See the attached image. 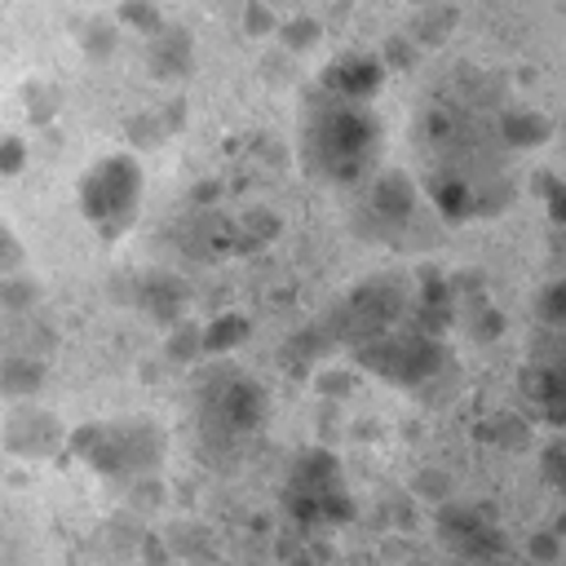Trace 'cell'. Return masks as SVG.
I'll use <instances>...</instances> for the list:
<instances>
[{"mask_svg": "<svg viewBox=\"0 0 566 566\" xmlns=\"http://www.w3.org/2000/svg\"><path fill=\"white\" fill-rule=\"evenodd\" d=\"M199 420H203V433L217 442L248 438L265 420V394L256 380H248L234 367L212 371L199 389Z\"/></svg>", "mask_w": 566, "mask_h": 566, "instance_id": "5", "label": "cell"}, {"mask_svg": "<svg viewBox=\"0 0 566 566\" xmlns=\"http://www.w3.org/2000/svg\"><path fill=\"white\" fill-rule=\"evenodd\" d=\"M40 380H44L40 363H27V358H18V363L9 358L4 371H0V389H4V394H35Z\"/></svg>", "mask_w": 566, "mask_h": 566, "instance_id": "13", "label": "cell"}, {"mask_svg": "<svg viewBox=\"0 0 566 566\" xmlns=\"http://www.w3.org/2000/svg\"><path fill=\"white\" fill-rule=\"evenodd\" d=\"M562 137H566V128H562Z\"/></svg>", "mask_w": 566, "mask_h": 566, "instance_id": "18", "label": "cell"}, {"mask_svg": "<svg viewBox=\"0 0 566 566\" xmlns=\"http://www.w3.org/2000/svg\"><path fill=\"white\" fill-rule=\"evenodd\" d=\"M18 261H22V243L0 226V274H9Z\"/></svg>", "mask_w": 566, "mask_h": 566, "instance_id": "16", "label": "cell"}, {"mask_svg": "<svg viewBox=\"0 0 566 566\" xmlns=\"http://www.w3.org/2000/svg\"><path fill=\"white\" fill-rule=\"evenodd\" d=\"M380 80H385V71H380L376 57H367V53H345V57H336V62L327 66L323 88H327V97H340V102H367V97L380 88Z\"/></svg>", "mask_w": 566, "mask_h": 566, "instance_id": "8", "label": "cell"}, {"mask_svg": "<svg viewBox=\"0 0 566 566\" xmlns=\"http://www.w3.org/2000/svg\"><path fill=\"white\" fill-rule=\"evenodd\" d=\"M500 133H504L509 146H517V150H535V146L548 142V119H544L539 111H531V106H513V111H504Z\"/></svg>", "mask_w": 566, "mask_h": 566, "instance_id": "10", "label": "cell"}, {"mask_svg": "<svg viewBox=\"0 0 566 566\" xmlns=\"http://www.w3.org/2000/svg\"><path fill=\"white\" fill-rule=\"evenodd\" d=\"M142 208V164L133 155H106L80 177V212L97 239L115 243Z\"/></svg>", "mask_w": 566, "mask_h": 566, "instance_id": "2", "label": "cell"}, {"mask_svg": "<svg viewBox=\"0 0 566 566\" xmlns=\"http://www.w3.org/2000/svg\"><path fill=\"white\" fill-rule=\"evenodd\" d=\"M376 142H380L376 115L363 102H340V97H323L305 128V150L314 168L327 172L332 181L363 177L367 164L376 159Z\"/></svg>", "mask_w": 566, "mask_h": 566, "instance_id": "1", "label": "cell"}, {"mask_svg": "<svg viewBox=\"0 0 566 566\" xmlns=\"http://www.w3.org/2000/svg\"><path fill=\"white\" fill-rule=\"evenodd\" d=\"M438 535L455 548V553H469V557H486L495 553L504 539H500V526L482 513V509H469V504H451L438 513Z\"/></svg>", "mask_w": 566, "mask_h": 566, "instance_id": "7", "label": "cell"}, {"mask_svg": "<svg viewBox=\"0 0 566 566\" xmlns=\"http://www.w3.org/2000/svg\"><path fill=\"white\" fill-rule=\"evenodd\" d=\"M358 363L389 385H424L442 371V345L424 327H389L358 340Z\"/></svg>", "mask_w": 566, "mask_h": 566, "instance_id": "4", "label": "cell"}, {"mask_svg": "<svg viewBox=\"0 0 566 566\" xmlns=\"http://www.w3.org/2000/svg\"><path fill=\"white\" fill-rule=\"evenodd\" d=\"M539 318H544L548 327L566 332V279H557V283L544 287V296H539Z\"/></svg>", "mask_w": 566, "mask_h": 566, "instance_id": "15", "label": "cell"}, {"mask_svg": "<svg viewBox=\"0 0 566 566\" xmlns=\"http://www.w3.org/2000/svg\"><path fill=\"white\" fill-rule=\"evenodd\" d=\"M203 332V354H226L230 345H239L243 336H248V323L239 318V314H221V318H212L208 327H199Z\"/></svg>", "mask_w": 566, "mask_h": 566, "instance_id": "12", "label": "cell"}, {"mask_svg": "<svg viewBox=\"0 0 566 566\" xmlns=\"http://www.w3.org/2000/svg\"><path fill=\"white\" fill-rule=\"evenodd\" d=\"M411 186L407 181H398V177H380L376 186H371V208H376V217L380 221H407L411 217Z\"/></svg>", "mask_w": 566, "mask_h": 566, "instance_id": "11", "label": "cell"}, {"mask_svg": "<svg viewBox=\"0 0 566 566\" xmlns=\"http://www.w3.org/2000/svg\"><path fill=\"white\" fill-rule=\"evenodd\" d=\"M75 455L106 478H146L164 455V433L146 420H102L71 438Z\"/></svg>", "mask_w": 566, "mask_h": 566, "instance_id": "3", "label": "cell"}, {"mask_svg": "<svg viewBox=\"0 0 566 566\" xmlns=\"http://www.w3.org/2000/svg\"><path fill=\"white\" fill-rule=\"evenodd\" d=\"M539 469H544L548 486H557V491L566 495V433H557V438L544 447V455H539Z\"/></svg>", "mask_w": 566, "mask_h": 566, "instance_id": "14", "label": "cell"}, {"mask_svg": "<svg viewBox=\"0 0 566 566\" xmlns=\"http://www.w3.org/2000/svg\"><path fill=\"white\" fill-rule=\"evenodd\" d=\"M287 509L305 522H336L349 513V495L340 482V464L327 451L296 455L287 473Z\"/></svg>", "mask_w": 566, "mask_h": 566, "instance_id": "6", "label": "cell"}, {"mask_svg": "<svg viewBox=\"0 0 566 566\" xmlns=\"http://www.w3.org/2000/svg\"><path fill=\"white\" fill-rule=\"evenodd\" d=\"M526 389H531L535 411H539L553 429H562V433H566V349H562V354H553V358H544V363L531 371Z\"/></svg>", "mask_w": 566, "mask_h": 566, "instance_id": "9", "label": "cell"}, {"mask_svg": "<svg viewBox=\"0 0 566 566\" xmlns=\"http://www.w3.org/2000/svg\"><path fill=\"white\" fill-rule=\"evenodd\" d=\"M0 168H4V172L22 168V146H18V142H4V150H0Z\"/></svg>", "mask_w": 566, "mask_h": 566, "instance_id": "17", "label": "cell"}]
</instances>
